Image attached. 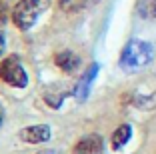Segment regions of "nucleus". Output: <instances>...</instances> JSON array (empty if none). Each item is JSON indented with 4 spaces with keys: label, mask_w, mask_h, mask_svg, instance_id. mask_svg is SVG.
Masks as SVG:
<instances>
[{
    "label": "nucleus",
    "mask_w": 156,
    "mask_h": 154,
    "mask_svg": "<svg viewBox=\"0 0 156 154\" xmlns=\"http://www.w3.org/2000/svg\"><path fill=\"white\" fill-rule=\"evenodd\" d=\"M152 56H154V48L152 44L148 42H142V40H132L124 46L122 54H120V66L124 70H140L144 68L146 64H150Z\"/></svg>",
    "instance_id": "nucleus-1"
},
{
    "label": "nucleus",
    "mask_w": 156,
    "mask_h": 154,
    "mask_svg": "<svg viewBox=\"0 0 156 154\" xmlns=\"http://www.w3.org/2000/svg\"><path fill=\"white\" fill-rule=\"evenodd\" d=\"M48 6H50V0H20L14 6L12 20L20 30H28L34 26V22L40 18V14Z\"/></svg>",
    "instance_id": "nucleus-2"
},
{
    "label": "nucleus",
    "mask_w": 156,
    "mask_h": 154,
    "mask_svg": "<svg viewBox=\"0 0 156 154\" xmlns=\"http://www.w3.org/2000/svg\"><path fill=\"white\" fill-rule=\"evenodd\" d=\"M0 78H2L6 84L16 86V88H24L28 84V76H26V72H24L22 64L14 58V56H10V58L0 62Z\"/></svg>",
    "instance_id": "nucleus-3"
},
{
    "label": "nucleus",
    "mask_w": 156,
    "mask_h": 154,
    "mask_svg": "<svg viewBox=\"0 0 156 154\" xmlns=\"http://www.w3.org/2000/svg\"><path fill=\"white\" fill-rule=\"evenodd\" d=\"M52 136L50 126L46 124H36V126H26L20 130V138L24 142H30V144H40V142H46Z\"/></svg>",
    "instance_id": "nucleus-4"
},
{
    "label": "nucleus",
    "mask_w": 156,
    "mask_h": 154,
    "mask_svg": "<svg viewBox=\"0 0 156 154\" xmlns=\"http://www.w3.org/2000/svg\"><path fill=\"white\" fill-rule=\"evenodd\" d=\"M72 154H102V138L98 134H88L74 146Z\"/></svg>",
    "instance_id": "nucleus-5"
},
{
    "label": "nucleus",
    "mask_w": 156,
    "mask_h": 154,
    "mask_svg": "<svg viewBox=\"0 0 156 154\" xmlns=\"http://www.w3.org/2000/svg\"><path fill=\"white\" fill-rule=\"evenodd\" d=\"M96 72H98V64H92V66L88 68L86 72L82 74V78L78 80V86H76V90H74L76 98L84 100V98L88 96V90H90V84H92V80H94V76H96Z\"/></svg>",
    "instance_id": "nucleus-6"
},
{
    "label": "nucleus",
    "mask_w": 156,
    "mask_h": 154,
    "mask_svg": "<svg viewBox=\"0 0 156 154\" xmlns=\"http://www.w3.org/2000/svg\"><path fill=\"white\" fill-rule=\"evenodd\" d=\"M54 62H56V66H58L60 70H64V72H74V70L80 66V58H78L74 52H70V50L58 52Z\"/></svg>",
    "instance_id": "nucleus-7"
},
{
    "label": "nucleus",
    "mask_w": 156,
    "mask_h": 154,
    "mask_svg": "<svg viewBox=\"0 0 156 154\" xmlns=\"http://www.w3.org/2000/svg\"><path fill=\"white\" fill-rule=\"evenodd\" d=\"M130 134H132V128L128 126V124H122V126H118L114 130V134H112V148L114 150H120L126 142L130 140Z\"/></svg>",
    "instance_id": "nucleus-8"
},
{
    "label": "nucleus",
    "mask_w": 156,
    "mask_h": 154,
    "mask_svg": "<svg viewBox=\"0 0 156 154\" xmlns=\"http://www.w3.org/2000/svg\"><path fill=\"white\" fill-rule=\"evenodd\" d=\"M136 12L142 18H156V0H138Z\"/></svg>",
    "instance_id": "nucleus-9"
},
{
    "label": "nucleus",
    "mask_w": 156,
    "mask_h": 154,
    "mask_svg": "<svg viewBox=\"0 0 156 154\" xmlns=\"http://www.w3.org/2000/svg\"><path fill=\"white\" fill-rule=\"evenodd\" d=\"M90 2L92 0H58L60 8L64 10V12H78V10L86 8Z\"/></svg>",
    "instance_id": "nucleus-10"
},
{
    "label": "nucleus",
    "mask_w": 156,
    "mask_h": 154,
    "mask_svg": "<svg viewBox=\"0 0 156 154\" xmlns=\"http://www.w3.org/2000/svg\"><path fill=\"white\" fill-rule=\"evenodd\" d=\"M6 18H8V6L4 2H0V26L6 22Z\"/></svg>",
    "instance_id": "nucleus-11"
},
{
    "label": "nucleus",
    "mask_w": 156,
    "mask_h": 154,
    "mask_svg": "<svg viewBox=\"0 0 156 154\" xmlns=\"http://www.w3.org/2000/svg\"><path fill=\"white\" fill-rule=\"evenodd\" d=\"M2 50H4V36L0 34V54H2Z\"/></svg>",
    "instance_id": "nucleus-12"
},
{
    "label": "nucleus",
    "mask_w": 156,
    "mask_h": 154,
    "mask_svg": "<svg viewBox=\"0 0 156 154\" xmlns=\"http://www.w3.org/2000/svg\"><path fill=\"white\" fill-rule=\"evenodd\" d=\"M38 154H52V150H40Z\"/></svg>",
    "instance_id": "nucleus-13"
},
{
    "label": "nucleus",
    "mask_w": 156,
    "mask_h": 154,
    "mask_svg": "<svg viewBox=\"0 0 156 154\" xmlns=\"http://www.w3.org/2000/svg\"><path fill=\"white\" fill-rule=\"evenodd\" d=\"M2 118H4V110L0 108V124H2Z\"/></svg>",
    "instance_id": "nucleus-14"
}]
</instances>
